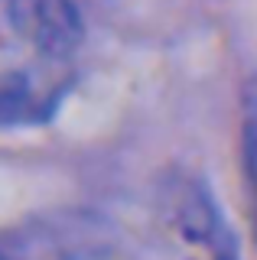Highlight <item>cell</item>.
I'll list each match as a JSON object with an SVG mask.
<instances>
[{
  "label": "cell",
  "instance_id": "6da1fadb",
  "mask_svg": "<svg viewBox=\"0 0 257 260\" xmlns=\"http://www.w3.org/2000/svg\"><path fill=\"white\" fill-rule=\"evenodd\" d=\"M4 23L43 59H69L82 43V16L72 0H0Z\"/></svg>",
  "mask_w": 257,
  "mask_h": 260
},
{
  "label": "cell",
  "instance_id": "7a4b0ae2",
  "mask_svg": "<svg viewBox=\"0 0 257 260\" xmlns=\"http://www.w3.org/2000/svg\"><path fill=\"white\" fill-rule=\"evenodd\" d=\"M170 208H173L179 231L186 238L199 241L205 250H212L215 260H238L235 244H231V231L224 228L218 208L212 205L205 189H199L196 182H176Z\"/></svg>",
  "mask_w": 257,
  "mask_h": 260
},
{
  "label": "cell",
  "instance_id": "3957f363",
  "mask_svg": "<svg viewBox=\"0 0 257 260\" xmlns=\"http://www.w3.org/2000/svg\"><path fill=\"white\" fill-rule=\"evenodd\" d=\"M0 260H72V250L52 231H17L0 238Z\"/></svg>",
  "mask_w": 257,
  "mask_h": 260
},
{
  "label": "cell",
  "instance_id": "277c9868",
  "mask_svg": "<svg viewBox=\"0 0 257 260\" xmlns=\"http://www.w3.org/2000/svg\"><path fill=\"white\" fill-rule=\"evenodd\" d=\"M43 104L46 101L33 91L26 75H0V127L39 120Z\"/></svg>",
  "mask_w": 257,
  "mask_h": 260
},
{
  "label": "cell",
  "instance_id": "5b68a950",
  "mask_svg": "<svg viewBox=\"0 0 257 260\" xmlns=\"http://www.w3.org/2000/svg\"><path fill=\"white\" fill-rule=\"evenodd\" d=\"M244 162H247V176H251V189L257 199V81L247 91L244 104Z\"/></svg>",
  "mask_w": 257,
  "mask_h": 260
}]
</instances>
